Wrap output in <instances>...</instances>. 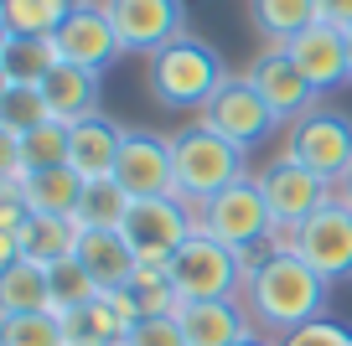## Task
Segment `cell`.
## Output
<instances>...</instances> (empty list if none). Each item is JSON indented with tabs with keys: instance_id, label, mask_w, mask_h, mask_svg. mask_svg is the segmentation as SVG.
<instances>
[{
	"instance_id": "obj_1",
	"label": "cell",
	"mask_w": 352,
	"mask_h": 346,
	"mask_svg": "<svg viewBox=\"0 0 352 346\" xmlns=\"http://www.w3.org/2000/svg\"><path fill=\"white\" fill-rule=\"evenodd\" d=\"M327 295H331V284L300 253H264L259 269L243 284V310H249L254 331L280 341V336L300 331L306 321H321L327 315Z\"/></svg>"
},
{
	"instance_id": "obj_2",
	"label": "cell",
	"mask_w": 352,
	"mask_h": 346,
	"mask_svg": "<svg viewBox=\"0 0 352 346\" xmlns=\"http://www.w3.org/2000/svg\"><path fill=\"white\" fill-rule=\"evenodd\" d=\"M228 83V67L212 52L202 36H182L166 52L145 57V88L161 108H176V114H202L212 104V93Z\"/></svg>"
},
{
	"instance_id": "obj_3",
	"label": "cell",
	"mask_w": 352,
	"mask_h": 346,
	"mask_svg": "<svg viewBox=\"0 0 352 346\" xmlns=\"http://www.w3.org/2000/svg\"><path fill=\"white\" fill-rule=\"evenodd\" d=\"M171 171H176V196L192 207H208L218 192H228L233 181L249 176V150L228 145L223 135H212L208 124H182L171 135Z\"/></svg>"
},
{
	"instance_id": "obj_4",
	"label": "cell",
	"mask_w": 352,
	"mask_h": 346,
	"mask_svg": "<svg viewBox=\"0 0 352 346\" xmlns=\"http://www.w3.org/2000/svg\"><path fill=\"white\" fill-rule=\"evenodd\" d=\"M166 274H171L176 300H243V284H249L239 249L218 243L202 227L187 238V249L166 264Z\"/></svg>"
},
{
	"instance_id": "obj_5",
	"label": "cell",
	"mask_w": 352,
	"mask_h": 346,
	"mask_svg": "<svg viewBox=\"0 0 352 346\" xmlns=\"http://www.w3.org/2000/svg\"><path fill=\"white\" fill-rule=\"evenodd\" d=\"M120 233L140 264H171L187 249V238L197 233V207L182 202L176 192L171 196H135Z\"/></svg>"
},
{
	"instance_id": "obj_6",
	"label": "cell",
	"mask_w": 352,
	"mask_h": 346,
	"mask_svg": "<svg viewBox=\"0 0 352 346\" xmlns=\"http://www.w3.org/2000/svg\"><path fill=\"white\" fill-rule=\"evenodd\" d=\"M197 227L212 233L218 243L249 253V249H270V233H275V217H270V202H264L254 171L243 181H233L228 192H218L208 207H197Z\"/></svg>"
},
{
	"instance_id": "obj_7",
	"label": "cell",
	"mask_w": 352,
	"mask_h": 346,
	"mask_svg": "<svg viewBox=\"0 0 352 346\" xmlns=\"http://www.w3.org/2000/svg\"><path fill=\"white\" fill-rule=\"evenodd\" d=\"M254 181H259L264 202H270V217H275V227H290L296 233L306 217H316L321 207L337 196V186L321 181L311 165H300L290 150H280L275 161H264L259 171H254Z\"/></svg>"
},
{
	"instance_id": "obj_8",
	"label": "cell",
	"mask_w": 352,
	"mask_h": 346,
	"mask_svg": "<svg viewBox=\"0 0 352 346\" xmlns=\"http://www.w3.org/2000/svg\"><path fill=\"white\" fill-rule=\"evenodd\" d=\"M120 36L124 57H155L187 36V5L182 0H99Z\"/></svg>"
},
{
	"instance_id": "obj_9",
	"label": "cell",
	"mask_w": 352,
	"mask_h": 346,
	"mask_svg": "<svg viewBox=\"0 0 352 346\" xmlns=\"http://www.w3.org/2000/svg\"><path fill=\"white\" fill-rule=\"evenodd\" d=\"M285 150L300 165H311L321 181L342 186V176L352 171V119L337 114V108H311L300 124H290Z\"/></svg>"
},
{
	"instance_id": "obj_10",
	"label": "cell",
	"mask_w": 352,
	"mask_h": 346,
	"mask_svg": "<svg viewBox=\"0 0 352 346\" xmlns=\"http://www.w3.org/2000/svg\"><path fill=\"white\" fill-rule=\"evenodd\" d=\"M197 124H208L212 135H223L228 145H239V150H254V145H264L270 135H275V114H270V104L259 98V88L249 83V78H228V83L212 93V104L197 114Z\"/></svg>"
},
{
	"instance_id": "obj_11",
	"label": "cell",
	"mask_w": 352,
	"mask_h": 346,
	"mask_svg": "<svg viewBox=\"0 0 352 346\" xmlns=\"http://www.w3.org/2000/svg\"><path fill=\"white\" fill-rule=\"evenodd\" d=\"M296 253L321 274L327 284L352 279V207L342 196H331L316 217L296 227Z\"/></svg>"
},
{
	"instance_id": "obj_12",
	"label": "cell",
	"mask_w": 352,
	"mask_h": 346,
	"mask_svg": "<svg viewBox=\"0 0 352 346\" xmlns=\"http://www.w3.org/2000/svg\"><path fill=\"white\" fill-rule=\"evenodd\" d=\"M249 83L259 88V98L270 104V114H275L285 130H290V124H300L311 108H321L316 83H311V78L290 62L285 47H264V52L249 62Z\"/></svg>"
},
{
	"instance_id": "obj_13",
	"label": "cell",
	"mask_w": 352,
	"mask_h": 346,
	"mask_svg": "<svg viewBox=\"0 0 352 346\" xmlns=\"http://www.w3.org/2000/svg\"><path fill=\"white\" fill-rule=\"evenodd\" d=\"M52 47L63 62H78V67H94V73H109L114 62L124 57L120 36H114L109 16H104L99 0H83L63 16V26L52 32Z\"/></svg>"
},
{
	"instance_id": "obj_14",
	"label": "cell",
	"mask_w": 352,
	"mask_h": 346,
	"mask_svg": "<svg viewBox=\"0 0 352 346\" xmlns=\"http://www.w3.org/2000/svg\"><path fill=\"white\" fill-rule=\"evenodd\" d=\"M114 181L130 196H171L176 171H171V135L155 130H124V150L114 165Z\"/></svg>"
},
{
	"instance_id": "obj_15",
	"label": "cell",
	"mask_w": 352,
	"mask_h": 346,
	"mask_svg": "<svg viewBox=\"0 0 352 346\" xmlns=\"http://www.w3.org/2000/svg\"><path fill=\"white\" fill-rule=\"evenodd\" d=\"M135 321H140V310L130 305V295L104 290L99 300H88L63 315V336H67V346H124Z\"/></svg>"
},
{
	"instance_id": "obj_16",
	"label": "cell",
	"mask_w": 352,
	"mask_h": 346,
	"mask_svg": "<svg viewBox=\"0 0 352 346\" xmlns=\"http://www.w3.org/2000/svg\"><path fill=\"white\" fill-rule=\"evenodd\" d=\"M285 52H290V62L316 83V93H331V88L347 83V36H342V26L311 21L300 36L285 42Z\"/></svg>"
},
{
	"instance_id": "obj_17",
	"label": "cell",
	"mask_w": 352,
	"mask_h": 346,
	"mask_svg": "<svg viewBox=\"0 0 352 346\" xmlns=\"http://www.w3.org/2000/svg\"><path fill=\"white\" fill-rule=\"evenodd\" d=\"M176 321L187 331V346H233L254 331L243 300H182Z\"/></svg>"
},
{
	"instance_id": "obj_18",
	"label": "cell",
	"mask_w": 352,
	"mask_h": 346,
	"mask_svg": "<svg viewBox=\"0 0 352 346\" xmlns=\"http://www.w3.org/2000/svg\"><path fill=\"white\" fill-rule=\"evenodd\" d=\"M99 83H104V73H94V67L57 62L52 73L42 78V98H47V108H52V119H63V124L94 119V114H99Z\"/></svg>"
},
{
	"instance_id": "obj_19",
	"label": "cell",
	"mask_w": 352,
	"mask_h": 346,
	"mask_svg": "<svg viewBox=\"0 0 352 346\" xmlns=\"http://www.w3.org/2000/svg\"><path fill=\"white\" fill-rule=\"evenodd\" d=\"M120 150H124V130L114 119H104V114H94V119L73 124V155H67V165L83 181H109L114 165H120Z\"/></svg>"
},
{
	"instance_id": "obj_20",
	"label": "cell",
	"mask_w": 352,
	"mask_h": 346,
	"mask_svg": "<svg viewBox=\"0 0 352 346\" xmlns=\"http://www.w3.org/2000/svg\"><path fill=\"white\" fill-rule=\"evenodd\" d=\"M78 264L88 269V279L99 290H124L135 279V269H140V259H135V249L124 243L120 227L114 233H83L78 238Z\"/></svg>"
},
{
	"instance_id": "obj_21",
	"label": "cell",
	"mask_w": 352,
	"mask_h": 346,
	"mask_svg": "<svg viewBox=\"0 0 352 346\" xmlns=\"http://www.w3.org/2000/svg\"><path fill=\"white\" fill-rule=\"evenodd\" d=\"M16 192L26 196L32 217H73L78 196H83V176L73 165H52V171H32Z\"/></svg>"
},
{
	"instance_id": "obj_22",
	"label": "cell",
	"mask_w": 352,
	"mask_h": 346,
	"mask_svg": "<svg viewBox=\"0 0 352 346\" xmlns=\"http://www.w3.org/2000/svg\"><path fill=\"white\" fill-rule=\"evenodd\" d=\"M78 238H83V227L73 217H32L21 233V259L52 269L63 259H78Z\"/></svg>"
},
{
	"instance_id": "obj_23",
	"label": "cell",
	"mask_w": 352,
	"mask_h": 346,
	"mask_svg": "<svg viewBox=\"0 0 352 346\" xmlns=\"http://www.w3.org/2000/svg\"><path fill=\"white\" fill-rule=\"evenodd\" d=\"M26 310H52L47 269L32 259L0 264V315H26Z\"/></svg>"
},
{
	"instance_id": "obj_24",
	"label": "cell",
	"mask_w": 352,
	"mask_h": 346,
	"mask_svg": "<svg viewBox=\"0 0 352 346\" xmlns=\"http://www.w3.org/2000/svg\"><path fill=\"white\" fill-rule=\"evenodd\" d=\"M249 21L264 36V47H285L290 36H300L316 16V0H249Z\"/></svg>"
},
{
	"instance_id": "obj_25",
	"label": "cell",
	"mask_w": 352,
	"mask_h": 346,
	"mask_svg": "<svg viewBox=\"0 0 352 346\" xmlns=\"http://www.w3.org/2000/svg\"><path fill=\"white\" fill-rule=\"evenodd\" d=\"M130 202L135 196L124 192L120 181H83V196H78V212L73 222L83 227V233H114V227H124V217H130Z\"/></svg>"
},
{
	"instance_id": "obj_26",
	"label": "cell",
	"mask_w": 352,
	"mask_h": 346,
	"mask_svg": "<svg viewBox=\"0 0 352 346\" xmlns=\"http://www.w3.org/2000/svg\"><path fill=\"white\" fill-rule=\"evenodd\" d=\"M63 62L52 36H0V78L6 83H42Z\"/></svg>"
},
{
	"instance_id": "obj_27",
	"label": "cell",
	"mask_w": 352,
	"mask_h": 346,
	"mask_svg": "<svg viewBox=\"0 0 352 346\" xmlns=\"http://www.w3.org/2000/svg\"><path fill=\"white\" fill-rule=\"evenodd\" d=\"M47 119H52V108L42 98V83H6L0 88V135H32Z\"/></svg>"
},
{
	"instance_id": "obj_28",
	"label": "cell",
	"mask_w": 352,
	"mask_h": 346,
	"mask_svg": "<svg viewBox=\"0 0 352 346\" xmlns=\"http://www.w3.org/2000/svg\"><path fill=\"white\" fill-rule=\"evenodd\" d=\"M67 155H73V124H63V119H47V124H36L32 135H21L26 176H32V171H52V165H67Z\"/></svg>"
},
{
	"instance_id": "obj_29",
	"label": "cell",
	"mask_w": 352,
	"mask_h": 346,
	"mask_svg": "<svg viewBox=\"0 0 352 346\" xmlns=\"http://www.w3.org/2000/svg\"><path fill=\"white\" fill-rule=\"evenodd\" d=\"M63 16L52 0H0V36H52Z\"/></svg>"
},
{
	"instance_id": "obj_30",
	"label": "cell",
	"mask_w": 352,
	"mask_h": 346,
	"mask_svg": "<svg viewBox=\"0 0 352 346\" xmlns=\"http://www.w3.org/2000/svg\"><path fill=\"white\" fill-rule=\"evenodd\" d=\"M0 346H67L63 315H57V310L0 315Z\"/></svg>"
},
{
	"instance_id": "obj_31",
	"label": "cell",
	"mask_w": 352,
	"mask_h": 346,
	"mask_svg": "<svg viewBox=\"0 0 352 346\" xmlns=\"http://www.w3.org/2000/svg\"><path fill=\"white\" fill-rule=\"evenodd\" d=\"M124 295H130V305L140 310V321H151V315H171L176 305V290H171V274H166V264H140L135 269V279L124 284Z\"/></svg>"
},
{
	"instance_id": "obj_32",
	"label": "cell",
	"mask_w": 352,
	"mask_h": 346,
	"mask_svg": "<svg viewBox=\"0 0 352 346\" xmlns=\"http://www.w3.org/2000/svg\"><path fill=\"white\" fill-rule=\"evenodd\" d=\"M47 290H52V310L57 315H67V310H78V305H88V300H99V284L88 279V269L78 259H63V264H52L47 269Z\"/></svg>"
},
{
	"instance_id": "obj_33",
	"label": "cell",
	"mask_w": 352,
	"mask_h": 346,
	"mask_svg": "<svg viewBox=\"0 0 352 346\" xmlns=\"http://www.w3.org/2000/svg\"><path fill=\"white\" fill-rule=\"evenodd\" d=\"M124 346H187V331H182L176 310L171 315H151V321H135L130 325Z\"/></svg>"
},
{
	"instance_id": "obj_34",
	"label": "cell",
	"mask_w": 352,
	"mask_h": 346,
	"mask_svg": "<svg viewBox=\"0 0 352 346\" xmlns=\"http://www.w3.org/2000/svg\"><path fill=\"white\" fill-rule=\"evenodd\" d=\"M275 346H352V331L342 321H331V315H321V321H306L300 331L280 336Z\"/></svg>"
},
{
	"instance_id": "obj_35",
	"label": "cell",
	"mask_w": 352,
	"mask_h": 346,
	"mask_svg": "<svg viewBox=\"0 0 352 346\" xmlns=\"http://www.w3.org/2000/svg\"><path fill=\"white\" fill-rule=\"evenodd\" d=\"M316 16L347 32V26H352V0H316Z\"/></svg>"
},
{
	"instance_id": "obj_36",
	"label": "cell",
	"mask_w": 352,
	"mask_h": 346,
	"mask_svg": "<svg viewBox=\"0 0 352 346\" xmlns=\"http://www.w3.org/2000/svg\"><path fill=\"white\" fill-rule=\"evenodd\" d=\"M233 346H275V341H270V336H264V331H249V336H243V341H233Z\"/></svg>"
},
{
	"instance_id": "obj_37",
	"label": "cell",
	"mask_w": 352,
	"mask_h": 346,
	"mask_svg": "<svg viewBox=\"0 0 352 346\" xmlns=\"http://www.w3.org/2000/svg\"><path fill=\"white\" fill-rule=\"evenodd\" d=\"M337 196H342V202H347V207H352V171H347V176H342V186H337Z\"/></svg>"
},
{
	"instance_id": "obj_38",
	"label": "cell",
	"mask_w": 352,
	"mask_h": 346,
	"mask_svg": "<svg viewBox=\"0 0 352 346\" xmlns=\"http://www.w3.org/2000/svg\"><path fill=\"white\" fill-rule=\"evenodd\" d=\"M342 36H347V83H352V26H347Z\"/></svg>"
},
{
	"instance_id": "obj_39",
	"label": "cell",
	"mask_w": 352,
	"mask_h": 346,
	"mask_svg": "<svg viewBox=\"0 0 352 346\" xmlns=\"http://www.w3.org/2000/svg\"><path fill=\"white\" fill-rule=\"evenodd\" d=\"M52 5L57 11H73V5H83V0H52Z\"/></svg>"
}]
</instances>
